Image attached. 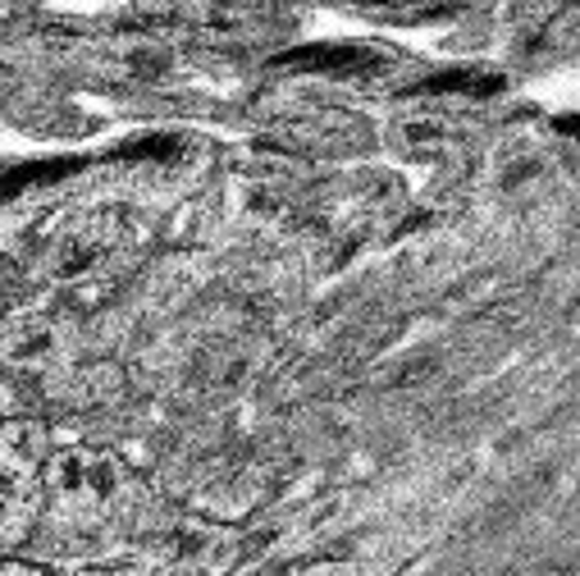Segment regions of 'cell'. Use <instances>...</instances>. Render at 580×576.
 <instances>
[{"label":"cell","mask_w":580,"mask_h":576,"mask_svg":"<svg viewBox=\"0 0 580 576\" xmlns=\"http://www.w3.org/2000/svg\"><path fill=\"white\" fill-rule=\"evenodd\" d=\"M499 74H475V69H448V74H439V78H425L416 93H475V97H484V93H499Z\"/></svg>","instance_id":"7a4b0ae2"},{"label":"cell","mask_w":580,"mask_h":576,"mask_svg":"<svg viewBox=\"0 0 580 576\" xmlns=\"http://www.w3.org/2000/svg\"><path fill=\"white\" fill-rule=\"evenodd\" d=\"M280 65H302V69H325V74H352L361 65H371V55L357 46H302L280 55Z\"/></svg>","instance_id":"6da1fadb"}]
</instances>
